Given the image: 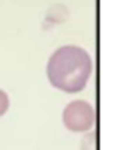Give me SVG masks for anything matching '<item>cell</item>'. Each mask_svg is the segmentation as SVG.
Here are the masks:
<instances>
[{
  "mask_svg": "<svg viewBox=\"0 0 138 150\" xmlns=\"http://www.w3.org/2000/svg\"><path fill=\"white\" fill-rule=\"evenodd\" d=\"M94 69L89 53L78 46L67 45L57 48L47 63V76L50 84L64 93L82 91Z\"/></svg>",
  "mask_w": 138,
  "mask_h": 150,
  "instance_id": "obj_1",
  "label": "cell"
},
{
  "mask_svg": "<svg viewBox=\"0 0 138 150\" xmlns=\"http://www.w3.org/2000/svg\"><path fill=\"white\" fill-rule=\"evenodd\" d=\"M64 127L74 132H84L90 130L96 121L94 107L84 100H75L69 102L62 112Z\"/></svg>",
  "mask_w": 138,
  "mask_h": 150,
  "instance_id": "obj_2",
  "label": "cell"
},
{
  "mask_svg": "<svg viewBox=\"0 0 138 150\" xmlns=\"http://www.w3.org/2000/svg\"><path fill=\"white\" fill-rule=\"evenodd\" d=\"M9 104H11V102H9L8 94L6 91H4L2 89H0V117L7 112Z\"/></svg>",
  "mask_w": 138,
  "mask_h": 150,
  "instance_id": "obj_3",
  "label": "cell"
}]
</instances>
